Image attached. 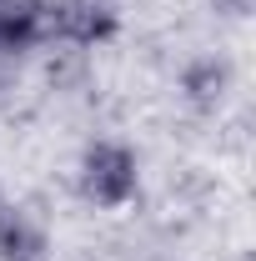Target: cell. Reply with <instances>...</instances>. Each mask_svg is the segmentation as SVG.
<instances>
[{
	"label": "cell",
	"mask_w": 256,
	"mask_h": 261,
	"mask_svg": "<svg viewBox=\"0 0 256 261\" xmlns=\"http://www.w3.org/2000/svg\"><path fill=\"white\" fill-rule=\"evenodd\" d=\"M136 181H141V171H136V156L126 146H116V141L86 146V156H81V196L91 206H106V211L126 206L136 196Z\"/></svg>",
	"instance_id": "1"
},
{
	"label": "cell",
	"mask_w": 256,
	"mask_h": 261,
	"mask_svg": "<svg viewBox=\"0 0 256 261\" xmlns=\"http://www.w3.org/2000/svg\"><path fill=\"white\" fill-rule=\"evenodd\" d=\"M116 31V10L106 0H61V5H45V35H61L75 45H96Z\"/></svg>",
	"instance_id": "2"
},
{
	"label": "cell",
	"mask_w": 256,
	"mask_h": 261,
	"mask_svg": "<svg viewBox=\"0 0 256 261\" xmlns=\"http://www.w3.org/2000/svg\"><path fill=\"white\" fill-rule=\"evenodd\" d=\"M45 35L40 0H0V50H25Z\"/></svg>",
	"instance_id": "3"
},
{
	"label": "cell",
	"mask_w": 256,
	"mask_h": 261,
	"mask_svg": "<svg viewBox=\"0 0 256 261\" xmlns=\"http://www.w3.org/2000/svg\"><path fill=\"white\" fill-rule=\"evenodd\" d=\"M40 256H45V236L20 211H0V261H40Z\"/></svg>",
	"instance_id": "4"
},
{
	"label": "cell",
	"mask_w": 256,
	"mask_h": 261,
	"mask_svg": "<svg viewBox=\"0 0 256 261\" xmlns=\"http://www.w3.org/2000/svg\"><path fill=\"white\" fill-rule=\"evenodd\" d=\"M0 211H5V206H0Z\"/></svg>",
	"instance_id": "5"
}]
</instances>
